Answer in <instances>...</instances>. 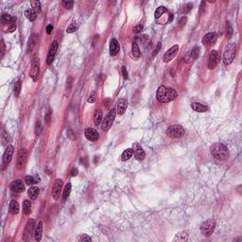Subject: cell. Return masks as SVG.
Here are the masks:
<instances>
[{
  "label": "cell",
  "mask_w": 242,
  "mask_h": 242,
  "mask_svg": "<svg viewBox=\"0 0 242 242\" xmlns=\"http://www.w3.org/2000/svg\"><path fill=\"white\" fill-rule=\"evenodd\" d=\"M178 96V93L175 89L170 88L167 86H160L157 90L156 98L159 102L161 103H168L170 101L176 99Z\"/></svg>",
  "instance_id": "6da1fadb"
},
{
  "label": "cell",
  "mask_w": 242,
  "mask_h": 242,
  "mask_svg": "<svg viewBox=\"0 0 242 242\" xmlns=\"http://www.w3.org/2000/svg\"><path fill=\"white\" fill-rule=\"evenodd\" d=\"M211 154L214 156L215 159L220 161H224L229 157V151L225 145L221 143L214 144L210 149Z\"/></svg>",
  "instance_id": "7a4b0ae2"
},
{
  "label": "cell",
  "mask_w": 242,
  "mask_h": 242,
  "mask_svg": "<svg viewBox=\"0 0 242 242\" xmlns=\"http://www.w3.org/2000/svg\"><path fill=\"white\" fill-rule=\"evenodd\" d=\"M236 46L235 43H230L225 47V50L223 53V62L225 64H230L234 61L235 56Z\"/></svg>",
  "instance_id": "3957f363"
},
{
  "label": "cell",
  "mask_w": 242,
  "mask_h": 242,
  "mask_svg": "<svg viewBox=\"0 0 242 242\" xmlns=\"http://www.w3.org/2000/svg\"><path fill=\"white\" fill-rule=\"evenodd\" d=\"M167 135L170 138H181L185 135V130L180 125H172L167 130Z\"/></svg>",
  "instance_id": "277c9868"
},
{
  "label": "cell",
  "mask_w": 242,
  "mask_h": 242,
  "mask_svg": "<svg viewBox=\"0 0 242 242\" xmlns=\"http://www.w3.org/2000/svg\"><path fill=\"white\" fill-rule=\"evenodd\" d=\"M216 222L213 220H208L201 225V232L203 235L210 236L215 230Z\"/></svg>",
  "instance_id": "5b68a950"
},
{
  "label": "cell",
  "mask_w": 242,
  "mask_h": 242,
  "mask_svg": "<svg viewBox=\"0 0 242 242\" xmlns=\"http://www.w3.org/2000/svg\"><path fill=\"white\" fill-rule=\"evenodd\" d=\"M114 118H115V110L111 109L110 112L106 114V117L102 120V122H101V128H102V130H107L112 127V125L114 121Z\"/></svg>",
  "instance_id": "8992f818"
},
{
  "label": "cell",
  "mask_w": 242,
  "mask_h": 242,
  "mask_svg": "<svg viewBox=\"0 0 242 242\" xmlns=\"http://www.w3.org/2000/svg\"><path fill=\"white\" fill-rule=\"evenodd\" d=\"M62 188V179H57L54 183V185L52 187V196L54 200L58 201L61 197V191Z\"/></svg>",
  "instance_id": "52a82bcc"
},
{
  "label": "cell",
  "mask_w": 242,
  "mask_h": 242,
  "mask_svg": "<svg viewBox=\"0 0 242 242\" xmlns=\"http://www.w3.org/2000/svg\"><path fill=\"white\" fill-rule=\"evenodd\" d=\"M178 50H179V46L178 45H174L172 47H170L166 53H164V58H163V61L164 62H169L171 60L174 59V57L177 55Z\"/></svg>",
  "instance_id": "ba28073f"
},
{
  "label": "cell",
  "mask_w": 242,
  "mask_h": 242,
  "mask_svg": "<svg viewBox=\"0 0 242 242\" xmlns=\"http://www.w3.org/2000/svg\"><path fill=\"white\" fill-rule=\"evenodd\" d=\"M30 75L32 78L33 81H36L39 75V59L35 56L32 60V67L30 72Z\"/></svg>",
  "instance_id": "9c48e42d"
},
{
  "label": "cell",
  "mask_w": 242,
  "mask_h": 242,
  "mask_svg": "<svg viewBox=\"0 0 242 242\" xmlns=\"http://www.w3.org/2000/svg\"><path fill=\"white\" fill-rule=\"evenodd\" d=\"M132 149H133V155H134V157H135V159H136V160H138V161L144 160L145 156H146V154H145L144 149L141 148V146H140L139 144H137V143L133 144Z\"/></svg>",
  "instance_id": "30bf717a"
},
{
  "label": "cell",
  "mask_w": 242,
  "mask_h": 242,
  "mask_svg": "<svg viewBox=\"0 0 242 242\" xmlns=\"http://www.w3.org/2000/svg\"><path fill=\"white\" fill-rule=\"evenodd\" d=\"M58 46H59V43H58L57 41H53L50 48H49V52H48V56H47V64H51L53 61H54V58L56 55V52L58 50Z\"/></svg>",
  "instance_id": "8fae6325"
},
{
  "label": "cell",
  "mask_w": 242,
  "mask_h": 242,
  "mask_svg": "<svg viewBox=\"0 0 242 242\" xmlns=\"http://www.w3.org/2000/svg\"><path fill=\"white\" fill-rule=\"evenodd\" d=\"M34 225H35L34 220L33 219L28 220V221L27 222L26 228H25V232H24V240H28L31 236L33 229H34Z\"/></svg>",
  "instance_id": "7c38bea8"
},
{
  "label": "cell",
  "mask_w": 242,
  "mask_h": 242,
  "mask_svg": "<svg viewBox=\"0 0 242 242\" xmlns=\"http://www.w3.org/2000/svg\"><path fill=\"white\" fill-rule=\"evenodd\" d=\"M13 151H14V149H13V147L12 146V145H8V147H7L6 151H5V152H4V155H3V164H4V166H7V164H9V162L12 161Z\"/></svg>",
  "instance_id": "4fadbf2b"
},
{
  "label": "cell",
  "mask_w": 242,
  "mask_h": 242,
  "mask_svg": "<svg viewBox=\"0 0 242 242\" xmlns=\"http://www.w3.org/2000/svg\"><path fill=\"white\" fill-rule=\"evenodd\" d=\"M28 156V151L26 149H20V151L18 153V157H17V167L19 169H21L25 164V161L27 159Z\"/></svg>",
  "instance_id": "5bb4252c"
},
{
  "label": "cell",
  "mask_w": 242,
  "mask_h": 242,
  "mask_svg": "<svg viewBox=\"0 0 242 242\" xmlns=\"http://www.w3.org/2000/svg\"><path fill=\"white\" fill-rule=\"evenodd\" d=\"M85 136L86 138L90 140V141H93V142H96V141H98V139H99V133L96 132V130L95 129H92V128H87L85 130Z\"/></svg>",
  "instance_id": "9a60e30c"
},
{
  "label": "cell",
  "mask_w": 242,
  "mask_h": 242,
  "mask_svg": "<svg viewBox=\"0 0 242 242\" xmlns=\"http://www.w3.org/2000/svg\"><path fill=\"white\" fill-rule=\"evenodd\" d=\"M9 187H11V189L12 191H15V192H23L25 190V185H24V183L21 180H15L12 182Z\"/></svg>",
  "instance_id": "2e32d148"
},
{
  "label": "cell",
  "mask_w": 242,
  "mask_h": 242,
  "mask_svg": "<svg viewBox=\"0 0 242 242\" xmlns=\"http://www.w3.org/2000/svg\"><path fill=\"white\" fill-rule=\"evenodd\" d=\"M120 46L117 39H112L110 42V54L112 56H115L119 52Z\"/></svg>",
  "instance_id": "e0dca14e"
},
{
  "label": "cell",
  "mask_w": 242,
  "mask_h": 242,
  "mask_svg": "<svg viewBox=\"0 0 242 242\" xmlns=\"http://www.w3.org/2000/svg\"><path fill=\"white\" fill-rule=\"evenodd\" d=\"M217 64V52L216 50H212L209 57V62H208L209 69H214Z\"/></svg>",
  "instance_id": "ac0fdd59"
},
{
  "label": "cell",
  "mask_w": 242,
  "mask_h": 242,
  "mask_svg": "<svg viewBox=\"0 0 242 242\" xmlns=\"http://www.w3.org/2000/svg\"><path fill=\"white\" fill-rule=\"evenodd\" d=\"M127 106H128V102H127V100H126L125 99H119L118 102H117V114H120V115H122L125 113L126 109H127Z\"/></svg>",
  "instance_id": "d6986e66"
},
{
  "label": "cell",
  "mask_w": 242,
  "mask_h": 242,
  "mask_svg": "<svg viewBox=\"0 0 242 242\" xmlns=\"http://www.w3.org/2000/svg\"><path fill=\"white\" fill-rule=\"evenodd\" d=\"M42 234H43V222L39 221L37 226L35 227V231H34V238L36 241H41Z\"/></svg>",
  "instance_id": "ffe728a7"
},
{
  "label": "cell",
  "mask_w": 242,
  "mask_h": 242,
  "mask_svg": "<svg viewBox=\"0 0 242 242\" xmlns=\"http://www.w3.org/2000/svg\"><path fill=\"white\" fill-rule=\"evenodd\" d=\"M37 39H38V35L36 34V33H33V34L30 36V39L28 43V50H27L28 53L31 52L33 48H34L36 43H37Z\"/></svg>",
  "instance_id": "44dd1931"
},
{
  "label": "cell",
  "mask_w": 242,
  "mask_h": 242,
  "mask_svg": "<svg viewBox=\"0 0 242 242\" xmlns=\"http://www.w3.org/2000/svg\"><path fill=\"white\" fill-rule=\"evenodd\" d=\"M216 39V34L214 32H210V33H207L206 35H204V37L202 38V43L203 45H210L211 43H213Z\"/></svg>",
  "instance_id": "7402d4cb"
},
{
  "label": "cell",
  "mask_w": 242,
  "mask_h": 242,
  "mask_svg": "<svg viewBox=\"0 0 242 242\" xmlns=\"http://www.w3.org/2000/svg\"><path fill=\"white\" fill-rule=\"evenodd\" d=\"M9 210L12 215H17L19 213V210H20V207H19L18 202L14 200L11 201V202H9Z\"/></svg>",
  "instance_id": "603a6c76"
},
{
  "label": "cell",
  "mask_w": 242,
  "mask_h": 242,
  "mask_svg": "<svg viewBox=\"0 0 242 242\" xmlns=\"http://www.w3.org/2000/svg\"><path fill=\"white\" fill-rule=\"evenodd\" d=\"M191 107H192V109L194 110V111H196V112H199V113H204V112H206V111L208 110L207 106L203 105L201 103H199V102L192 103Z\"/></svg>",
  "instance_id": "cb8c5ba5"
},
{
  "label": "cell",
  "mask_w": 242,
  "mask_h": 242,
  "mask_svg": "<svg viewBox=\"0 0 242 242\" xmlns=\"http://www.w3.org/2000/svg\"><path fill=\"white\" fill-rule=\"evenodd\" d=\"M39 192H40L39 188L36 186H32L28 190V194L30 197L31 200H36V198L39 195Z\"/></svg>",
  "instance_id": "d4e9b609"
},
{
  "label": "cell",
  "mask_w": 242,
  "mask_h": 242,
  "mask_svg": "<svg viewBox=\"0 0 242 242\" xmlns=\"http://www.w3.org/2000/svg\"><path fill=\"white\" fill-rule=\"evenodd\" d=\"M25 15L30 22H33L36 19L37 12L33 9H27V11L25 12Z\"/></svg>",
  "instance_id": "484cf974"
},
{
  "label": "cell",
  "mask_w": 242,
  "mask_h": 242,
  "mask_svg": "<svg viewBox=\"0 0 242 242\" xmlns=\"http://www.w3.org/2000/svg\"><path fill=\"white\" fill-rule=\"evenodd\" d=\"M25 181H26L27 185H34V183H37L38 182H39L40 178L38 177L37 175H35V176H27L26 179H25Z\"/></svg>",
  "instance_id": "4316f807"
},
{
  "label": "cell",
  "mask_w": 242,
  "mask_h": 242,
  "mask_svg": "<svg viewBox=\"0 0 242 242\" xmlns=\"http://www.w3.org/2000/svg\"><path fill=\"white\" fill-rule=\"evenodd\" d=\"M133 149H125L124 152L122 153V155H121V160H122L123 162L129 160V159L133 156Z\"/></svg>",
  "instance_id": "83f0119b"
},
{
  "label": "cell",
  "mask_w": 242,
  "mask_h": 242,
  "mask_svg": "<svg viewBox=\"0 0 242 242\" xmlns=\"http://www.w3.org/2000/svg\"><path fill=\"white\" fill-rule=\"evenodd\" d=\"M101 122H102V112L101 110H98L94 117V123L96 126H99Z\"/></svg>",
  "instance_id": "f1b7e54d"
},
{
  "label": "cell",
  "mask_w": 242,
  "mask_h": 242,
  "mask_svg": "<svg viewBox=\"0 0 242 242\" xmlns=\"http://www.w3.org/2000/svg\"><path fill=\"white\" fill-rule=\"evenodd\" d=\"M71 188H72L71 183H67V185H65L64 189V193H62V201H66V200H67V198L69 197L70 192H71Z\"/></svg>",
  "instance_id": "f546056e"
},
{
  "label": "cell",
  "mask_w": 242,
  "mask_h": 242,
  "mask_svg": "<svg viewBox=\"0 0 242 242\" xmlns=\"http://www.w3.org/2000/svg\"><path fill=\"white\" fill-rule=\"evenodd\" d=\"M23 210H24V213H25L26 215H28L30 214L31 212V204H30V201H28V200H25L23 202Z\"/></svg>",
  "instance_id": "4dcf8cb0"
},
{
  "label": "cell",
  "mask_w": 242,
  "mask_h": 242,
  "mask_svg": "<svg viewBox=\"0 0 242 242\" xmlns=\"http://www.w3.org/2000/svg\"><path fill=\"white\" fill-rule=\"evenodd\" d=\"M32 9H34L36 12H41V3L40 1H37V0H33V1L30 2Z\"/></svg>",
  "instance_id": "1f68e13d"
},
{
  "label": "cell",
  "mask_w": 242,
  "mask_h": 242,
  "mask_svg": "<svg viewBox=\"0 0 242 242\" xmlns=\"http://www.w3.org/2000/svg\"><path fill=\"white\" fill-rule=\"evenodd\" d=\"M13 20V18L9 15V14H8V13H3L2 14V16H1V21H2V23L3 24H7V23H11L12 21Z\"/></svg>",
  "instance_id": "d6a6232c"
},
{
  "label": "cell",
  "mask_w": 242,
  "mask_h": 242,
  "mask_svg": "<svg viewBox=\"0 0 242 242\" xmlns=\"http://www.w3.org/2000/svg\"><path fill=\"white\" fill-rule=\"evenodd\" d=\"M167 12V8L166 7H164V6H161V7H159L156 11H155V18H159V17H161L162 16V14L164 13Z\"/></svg>",
  "instance_id": "836d02e7"
},
{
  "label": "cell",
  "mask_w": 242,
  "mask_h": 242,
  "mask_svg": "<svg viewBox=\"0 0 242 242\" xmlns=\"http://www.w3.org/2000/svg\"><path fill=\"white\" fill-rule=\"evenodd\" d=\"M133 54L135 58H139L140 57V49H139V46H137L136 43H133Z\"/></svg>",
  "instance_id": "e575fe53"
},
{
  "label": "cell",
  "mask_w": 242,
  "mask_h": 242,
  "mask_svg": "<svg viewBox=\"0 0 242 242\" xmlns=\"http://www.w3.org/2000/svg\"><path fill=\"white\" fill-rule=\"evenodd\" d=\"M21 80H18L16 81V83L15 85H14V95H15L16 96H19V94H20V91H21Z\"/></svg>",
  "instance_id": "d590c367"
},
{
  "label": "cell",
  "mask_w": 242,
  "mask_h": 242,
  "mask_svg": "<svg viewBox=\"0 0 242 242\" xmlns=\"http://www.w3.org/2000/svg\"><path fill=\"white\" fill-rule=\"evenodd\" d=\"M15 30H16V24H15V19L13 18V20L9 24L8 31L9 32H13Z\"/></svg>",
  "instance_id": "8d00e7d4"
},
{
  "label": "cell",
  "mask_w": 242,
  "mask_h": 242,
  "mask_svg": "<svg viewBox=\"0 0 242 242\" xmlns=\"http://www.w3.org/2000/svg\"><path fill=\"white\" fill-rule=\"evenodd\" d=\"M77 28H78V26L76 25V23H72L71 25L66 28V32L67 33H72L77 30Z\"/></svg>",
  "instance_id": "74e56055"
},
{
  "label": "cell",
  "mask_w": 242,
  "mask_h": 242,
  "mask_svg": "<svg viewBox=\"0 0 242 242\" xmlns=\"http://www.w3.org/2000/svg\"><path fill=\"white\" fill-rule=\"evenodd\" d=\"M199 53H200V48L199 47L196 46V47L193 48V50L191 51V55H192L193 59H194V60L197 59L198 56H199Z\"/></svg>",
  "instance_id": "f35d334b"
},
{
  "label": "cell",
  "mask_w": 242,
  "mask_h": 242,
  "mask_svg": "<svg viewBox=\"0 0 242 242\" xmlns=\"http://www.w3.org/2000/svg\"><path fill=\"white\" fill-rule=\"evenodd\" d=\"M192 9V4L190 3H187V4H185V6H183V13H188Z\"/></svg>",
  "instance_id": "ab89813d"
},
{
  "label": "cell",
  "mask_w": 242,
  "mask_h": 242,
  "mask_svg": "<svg viewBox=\"0 0 242 242\" xmlns=\"http://www.w3.org/2000/svg\"><path fill=\"white\" fill-rule=\"evenodd\" d=\"M62 4H64V6L66 8V9H72L73 8V5H74V2L73 1H64L62 2Z\"/></svg>",
  "instance_id": "60d3db41"
},
{
  "label": "cell",
  "mask_w": 242,
  "mask_h": 242,
  "mask_svg": "<svg viewBox=\"0 0 242 242\" xmlns=\"http://www.w3.org/2000/svg\"><path fill=\"white\" fill-rule=\"evenodd\" d=\"M8 138H9V134L8 133H5V130H3V136H2V141H3V144L6 145L8 144Z\"/></svg>",
  "instance_id": "b9f144b4"
},
{
  "label": "cell",
  "mask_w": 242,
  "mask_h": 242,
  "mask_svg": "<svg viewBox=\"0 0 242 242\" xmlns=\"http://www.w3.org/2000/svg\"><path fill=\"white\" fill-rule=\"evenodd\" d=\"M228 24H227V26H228V28H227V32H226V34H227V37L230 38L232 36V33H233V28H232L231 25L229 24V22H227Z\"/></svg>",
  "instance_id": "7bdbcfd3"
},
{
  "label": "cell",
  "mask_w": 242,
  "mask_h": 242,
  "mask_svg": "<svg viewBox=\"0 0 242 242\" xmlns=\"http://www.w3.org/2000/svg\"><path fill=\"white\" fill-rule=\"evenodd\" d=\"M142 30H143V26L141 25V24H139V25L135 26V27L133 28V31H134L135 33H139V32H141V31H142Z\"/></svg>",
  "instance_id": "ee69618b"
},
{
  "label": "cell",
  "mask_w": 242,
  "mask_h": 242,
  "mask_svg": "<svg viewBox=\"0 0 242 242\" xmlns=\"http://www.w3.org/2000/svg\"><path fill=\"white\" fill-rule=\"evenodd\" d=\"M95 101H96V92H93V93H92V94L90 95V96H89L88 102H90V103H94Z\"/></svg>",
  "instance_id": "f6af8a7d"
},
{
  "label": "cell",
  "mask_w": 242,
  "mask_h": 242,
  "mask_svg": "<svg viewBox=\"0 0 242 242\" xmlns=\"http://www.w3.org/2000/svg\"><path fill=\"white\" fill-rule=\"evenodd\" d=\"M80 241H87V242H90L91 241V238L88 236L87 235H82L80 238Z\"/></svg>",
  "instance_id": "bcb514c9"
},
{
  "label": "cell",
  "mask_w": 242,
  "mask_h": 242,
  "mask_svg": "<svg viewBox=\"0 0 242 242\" xmlns=\"http://www.w3.org/2000/svg\"><path fill=\"white\" fill-rule=\"evenodd\" d=\"M186 21H187V19H186V17L185 16H183L182 18H180V20H179V25L180 26H185V23H186Z\"/></svg>",
  "instance_id": "7dc6e473"
},
{
  "label": "cell",
  "mask_w": 242,
  "mask_h": 242,
  "mask_svg": "<svg viewBox=\"0 0 242 242\" xmlns=\"http://www.w3.org/2000/svg\"><path fill=\"white\" fill-rule=\"evenodd\" d=\"M41 130H42V126H41V123L38 121L37 124H36V134L39 135L41 133Z\"/></svg>",
  "instance_id": "c3c4849f"
},
{
  "label": "cell",
  "mask_w": 242,
  "mask_h": 242,
  "mask_svg": "<svg viewBox=\"0 0 242 242\" xmlns=\"http://www.w3.org/2000/svg\"><path fill=\"white\" fill-rule=\"evenodd\" d=\"M122 75H123L125 80L128 79V72H127V69H126L125 66H122Z\"/></svg>",
  "instance_id": "681fc988"
},
{
  "label": "cell",
  "mask_w": 242,
  "mask_h": 242,
  "mask_svg": "<svg viewBox=\"0 0 242 242\" xmlns=\"http://www.w3.org/2000/svg\"><path fill=\"white\" fill-rule=\"evenodd\" d=\"M71 86H72V78H71V77H69L68 80H67V88H66L68 92L71 89Z\"/></svg>",
  "instance_id": "f907efd6"
},
{
  "label": "cell",
  "mask_w": 242,
  "mask_h": 242,
  "mask_svg": "<svg viewBox=\"0 0 242 242\" xmlns=\"http://www.w3.org/2000/svg\"><path fill=\"white\" fill-rule=\"evenodd\" d=\"M4 54H5V43H4V41L1 40V58L4 57Z\"/></svg>",
  "instance_id": "816d5d0a"
},
{
  "label": "cell",
  "mask_w": 242,
  "mask_h": 242,
  "mask_svg": "<svg viewBox=\"0 0 242 242\" xmlns=\"http://www.w3.org/2000/svg\"><path fill=\"white\" fill-rule=\"evenodd\" d=\"M204 8H205V2L201 1V6H200V13H202L204 12Z\"/></svg>",
  "instance_id": "f5cc1de1"
},
{
  "label": "cell",
  "mask_w": 242,
  "mask_h": 242,
  "mask_svg": "<svg viewBox=\"0 0 242 242\" xmlns=\"http://www.w3.org/2000/svg\"><path fill=\"white\" fill-rule=\"evenodd\" d=\"M78 168H76V167H73L72 168V170H71V176H73V177H75V176H77L78 175Z\"/></svg>",
  "instance_id": "db71d44e"
},
{
  "label": "cell",
  "mask_w": 242,
  "mask_h": 242,
  "mask_svg": "<svg viewBox=\"0 0 242 242\" xmlns=\"http://www.w3.org/2000/svg\"><path fill=\"white\" fill-rule=\"evenodd\" d=\"M50 111L49 112H48L46 114V117H45V120H46V122L47 123V124H49V122H50Z\"/></svg>",
  "instance_id": "11a10c76"
},
{
  "label": "cell",
  "mask_w": 242,
  "mask_h": 242,
  "mask_svg": "<svg viewBox=\"0 0 242 242\" xmlns=\"http://www.w3.org/2000/svg\"><path fill=\"white\" fill-rule=\"evenodd\" d=\"M160 49H161V43H158V46H157V47H156V49L154 50V52H153V56H156L157 55V53L160 51Z\"/></svg>",
  "instance_id": "9f6ffc18"
},
{
  "label": "cell",
  "mask_w": 242,
  "mask_h": 242,
  "mask_svg": "<svg viewBox=\"0 0 242 242\" xmlns=\"http://www.w3.org/2000/svg\"><path fill=\"white\" fill-rule=\"evenodd\" d=\"M53 30V26L52 25H48L46 27V32H47V34H50V33L52 32Z\"/></svg>",
  "instance_id": "6f0895ef"
},
{
  "label": "cell",
  "mask_w": 242,
  "mask_h": 242,
  "mask_svg": "<svg viewBox=\"0 0 242 242\" xmlns=\"http://www.w3.org/2000/svg\"><path fill=\"white\" fill-rule=\"evenodd\" d=\"M172 18H173V15H172V14H170V16H169V20H168V21H169V22L172 21Z\"/></svg>",
  "instance_id": "680465c9"
}]
</instances>
